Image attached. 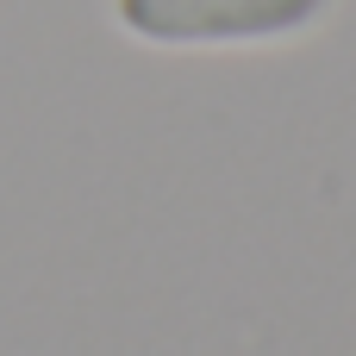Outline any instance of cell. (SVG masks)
<instances>
[{
  "label": "cell",
  "mask_w": 356,
  "mask_h": 356,
  "mask_svg": "<svg viewBox=\"0 0 356 356\" xmlns=\"http://www.w3.org/2000/svg\"><path fill=\"white\" fill-rule=\"evenodd\" d=\"M332 0H113V19L163 50H207V44H263L319 25Z\"/></svg>",
  "instance_id": "obj_1"
}]
</instances>
